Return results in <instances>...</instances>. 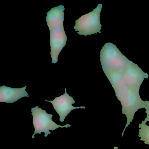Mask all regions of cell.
<instances>
[{
    "label": "cell",
    "instance_id": "1",
    "mask_svg": "<svg viewBox=\"0 0 149 149\" xmlns=\"http://www.w3.org/2000/svg\"><path fill=\"white\" fill-rule=\"evenodd\" d=\"M64 6H58L47 13L46 21L50 31V44L52 63L58 61V57L66 46L67 36L63 27Z\"/></svg>",
    "mask_w": 149,
    "mask_h": 149
},
{
    "label": "cell",
    "instance_id": "2",
    "mask_svg": "<svg viewBox=\"0 0 149 149\" xmlns=\"http://www.w3.org/2000/svg\"><path fill=\"white\" fill-rule=\"evenodd\" d=\"M111 84L120 83L131 88L139 91L140 85L148 75L131 61L125 67L113 73L105 74Z\"/></svg>",
    "mask_w": 149,
    "mask_h": 149
},
{
    "label": "cell",
    "instance_id": "3",
    "mask_svg": "<svg viewBox=\"0 0 149 149\" xmlns=\"http://www.w3.org/2000/svg\"><path fill=\"white\" fill-rule=\"evenodd\" d=\"M100 61L104 74L112 73L125 67L130 61L113 43L104 44L100 52Z\"/></svg>",
    "mask_w": 149,
    "mask_h": 149
},
{
    "label": "cell",
    "instance_id": "4",
    "mask_svg": "<svg viewBox=\"0 0 149 149\" xmlns=\"http://www.w3.org/2000/svg\"><path fill=\"white\" fill-rule=\"evenodd\" d=\"M102 8V4H99L92 12L82 15L76 21L74 29L78 34L87 36L97 33H101L100 13Z\"/></svg>",
    "mask_w": 149,
    "mask_h": 149
},
{
    "label": "cell",
    "instance_id": "5",
    "mask_svg": "<svg viewBox=\"0 0 149 149\" xmlns=\"http://www.w3.org/2000/svg\"><path fill=\"white\" fill-rule=\"evenodd\" d=\"M32 115L33 116V124L35 128L34 133L32 138H34L36 133L40 134L42 132L45 133L44 136L47 137L49 134H51L49 131H54L58 128L70 127L71 125L67 124L65 125H58L52 120L53 116L52 114H47L46 110L39 108L38 106L35 108H32Z\"/></svg>",
    "mask_w": 149,
    "mask_h": 149
},
{
    "label": "cell",
    "instance_id": "6",
    "mask_svg": "<svg viewBox=\"0 0 149 149\" xmlns=\"http://www.w3.org/2000/svg\"><path fill=\"white\" fill-rule=\"evenodd\" d=\"M46 102L51 103L54 109L60 116V121L63 122L66 117L69 114L72 110L78 109H85L84 106L74 107L72 106L73 104L75 103L72 97L70 96L67 93V89L65 88L64 95L59 97H56L53 101H47Z\"/></svg>",
    "mask_w": 149,
    "mask_h": 149
},
{
    "label": "cell",
    "instance_id": "7",
    "mask_svg": "<svg viewBox=\"0 0 149 149\" xmlns=\"http://www.w3.org/2000/svg\"><path fill=\"white\" fill-rule=\"evenodd\" d=\"M26 86L21 88H13L4 86L0 87V102L13 103L25 97H29L26 91Z\"/></svg>",
    "mask_w": 149,
    "mask_h": 149
},
{
    "label": "cell",
    "instance_id": "8",
    "mask_svg": "<svg viewBox=\"0 0 149 149\" xmlns=\"http://www.w3.org/2000/svg\"><path fill=\"white\" fill-rule=\"evenodd\" d=\"M139 137L140 138L141 141H144V143L149 145V126L146 125L143 121L142 123L139 124Z\"/></svg>",
    "mask_w": 149,
    "mask_h": 149
},
{
    "label": "cell",
    "instance_id": "9",
    "mask_svg": "<svg viewBox=\"0 0 149 149\" xmlns=\"http://www.w3.org/2000/svg\"><path fill=\"white\" fill-rule=\"evenodd\" d=\"M145 109H146L145 112L147 114V116L146 118L145 119L143 122L146 123L147 122H149V101H146L144 102Z\"/></svg>",
    "mask_w": 149,
    "mask_h": 149
},
{
    "label": "cell",
    "instance_id": "10",
    "mask_svg": "<svg viewBox=\"0 0 149 149\" xmlns=\"http://www.w3.org/2000/svg\"><path fill=\"white\" fill-rule=\"evenodd\" d=\"M114 149H118V148L117 146H115V147H114Z\"/></svg>",
    "mask_w": 149,
    "mask_h": 149
}]
</instances>
